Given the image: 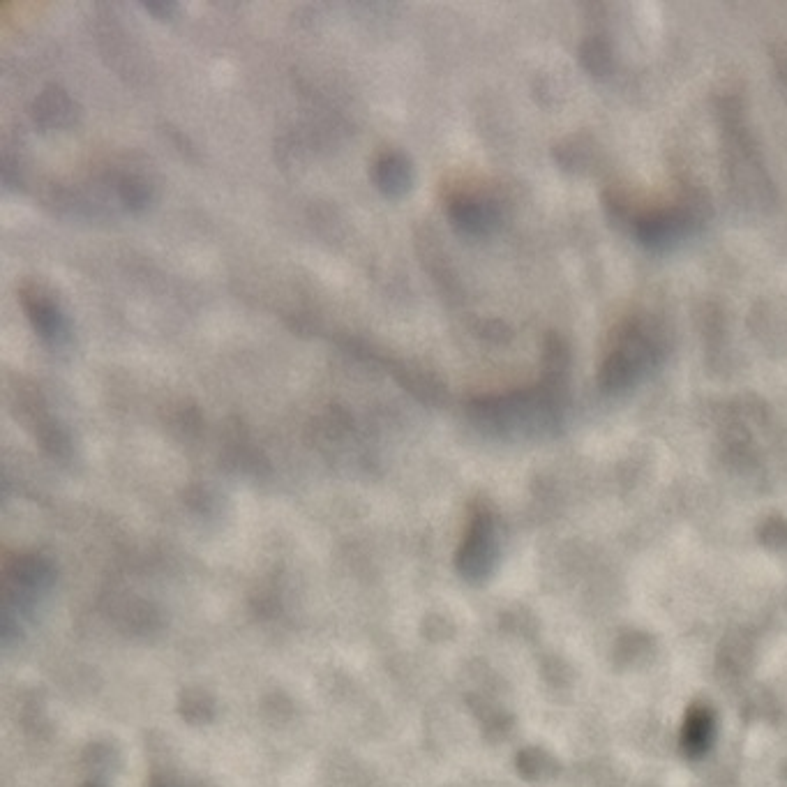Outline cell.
Segmentation results:
<instances>
[{
  "label": "cell",
  "mask_w": 787,
  "mask_h": 787,
  "mask_svg": "<svg viewBox=\"0 0 787 787\" xmlns=\"http://www.w3.org/2000/svg\"><path fill=\"white\" fill-rule=\"evenodd\" d=\"M494 559V524L490 515H476L469 534L457 552V568L469 580H481L487 575Z\"/></svg>",
  "instance_id": "cell-1"
},
{
  "label": "cell",
  "mask_w": 787,
  "mask_h": 787,
  "mask_svg": "<svg viewBox=\"0 0 787 787\" xmlns=\"http://www.w3.org/2000/svg\"><path fill=\"white\" fill-rule=\"evenodd\" d=\"M21 303L31 319L35 333L42 337L44 342L51 347H61L70 337V328H67V319L54 301L49 296H44L40 289H24L21 291Z\"/></svg>",
  "instance_id": "cell-2"
},
{
  "label": "cell",
  "mask_w": 787,
  "mask_h": 787,
  "mask_svg": "<svg viewBox=\"0 0 787 787\" xmlns=\"http://www.w3.org/2000/svg\"><path fill=\"white\" fill-rule=\"evenodd\" d=\"M457 231L467 236H485L499 224V211L492 201L478 197H460L448 208Z\"/></svg>",
  "instance_id": "cell-3"
},
{
  "label": "cell",
  "mask_w": 787,
  "mask_h": 787,
  "mask_svg": "<svg viewBox=\"0 0 787 787\" xmlns=\"http://www.w3.org/2000/svg\"><path fill=\"white\" fill-rule=\"evenodd\" d=\"M688 231V224L681 217L679 208L674 211H658L647 213L635 220V236L640 238L642 245L654 247V250H665L670 247L679 236H684Z\"/></svg>",
  "instance_id": "cell-4"
},
{
  "label": "cell",
  "mask_w": 787,
  "mask_h": 787,
  "mask_svg": "<svg viewBox=\"0 0 787 787\" xmlns=\"http://www.w3.org/2000/svg\"><path fill=\"white\" fill-rule=\"evenodd\" d=\"M372 178L374 185H377L386 197L400 199L411 190V185H414V167H411V160L407 155L386 153L374 162Z\"/></svg>",
  "instance_id": "cell-5"
},
{
  "label": "cell",
  "mask_w": 787,
  "mask_h": 787,
  "mask_svg": "<svg viewBox=\"0 0 787 787\" xmlns=\"http://www.w3.org/2000/svg\"><path fill=\"white\" fill-rule=\"evenodd\" d=\"M74 116H77V107H74L72 97L58 86L44 88L33 104L35 123L47 127V130H54V127H67L74 121Z\"/></svg>",
  "instance_id": "cell-6"
},
{
  "label": "cell",
  "mask_w": 787,
  "mask_h": 787,
  "mask_svg": "<svg viewBox=\"0 0 787 787\" xmlns=\"http://www.w3.org/2000/svg\"><path fill=\"white\" fill-rule=\"evenodd\" d=\"M51 577H54V573H51L47 561L37 557L19 559L10 568V584H14L17 591H24V594H37V591L47 589Z\"/></svg>",
  "instance_id": "cell-7"
},
{
  "label": "cell",
  "mask_w": 787,
  "mask_h": 787,
  "mask_svg": "<svg viewBox=\"0 0 787 787\" xmlns=\"http://www.w3.org/2000/svg\"><path fill=\"white\" fill-rule=\"evenodd\" d=\"M580 65L594 77H605L612 70V49L603 37H587L580 44Z\"/></svg>",
  "instance_id": "cell-8"
},
{
  "label": "cell",
  "mask_w": 787,
  "mask_h": 787,
  "mask_svg": "<svg viewBox=\"0 0 787 787\" xmlns=\"http://www.w3.org/2000/svg\"><path fill=\"white\" fill-rule=\"evenodd\" d=\"M118 197H121V201L130 211H144V208L151 204L153 192L144 178L125 176L121 178V183H118Z\"/></svg>",
  "instance_id": "cell-9"
},
{
  "label": "cell",
  "mask_w": 787,
  "mask_h": 787,
  "mask_svg": "<svg viewBox=\"0 0 787 787\" xmlns=\"http://www.w3.org/2000/svg\"><path fill=\"white\" fill-rule=\"evenodd\" d=\"M181 714L190 723L211 721L213 700L204 691H187L181 697Z\"/></svg>",
  "instance_id": "cell-10"
},
{
  "label": "cell",
  "mask_w": 787,
  "mask_h": 787,
  "mask_svg": "<svg viewBox=\"0 0 787 787\" xmlns=\"http://www.w3.org/2000/svg\"><path fill=\"white\" fill-rule=\"evenodd\" d=\"M545 372L547 377L552 381H559L564 377L566 367H568V351H566V344L559 340V337H550L545 344Z\"/></svg>",
  "instance_id": "cell-11"
},
{
  "label": "cell",
  "mask_w": 787,
  "mask_h": 787,
  "mask_svg": "<svg viewBox=\"0 0 787 787\" xmlns=\"http://www.w3.org/2000/svg\"><path fill=\"white\" fill-rule=\"evenodd\" d=\"M557 162L564 169H582V164H587V148H582L580 141H566L557 148Z\"/></svg>",
  "instance_id": "cell-12"
},
{
  "label": "cell",
  "mask_w": 787,
  "mask_h": 787,
  "mask_svg": "<svg viewBox=\"0 0 787 787\" xmlns=\"http://www.w3.org/2000/svg\"><path fill=\"white\" fill-rule=\"evenodd\" d=\"M483 335L492 337V340H508V337H511V331H508L504 324H499V321H490V324H485Z\"/></svg>",
  "instance_id": "cell-13"
},
{
  "label": "cell",
  "mask_w": 787,
  "mask_h": 787,
  "mask_svg": "<svg viewBox=\"0 0 787 787\" xmlns=\"http://www.w3.org/2000/svg\"><path fill=\"white\" fill-rule=\"evenodd\" d=\"M144 10L155 14V17H160V19H169L171 14L176 12V5L174 3H144Z\"/></svg>",
  "instance_id": "cell-14"
},
{
  "label": "cell",
  "mask_w": 787,
  "mask_h": 787,
  "mask_svg": "<svg viewBox=\"0 0 787 787\" xmlns=\"http://www.w3.org/2000/svg\"><path fill=\"white\" fill-rule=\"evenodd\" d=\"M148 787H181L176 781H171L167 776H155Z\"/></svg>",
  "instance_id": "cell-15"
},
{
  "label": "cell",
  "mask_w": 787,
  "mask_h": 787,
  "mask_svg": "<svg viewBox=\"0 0 787 787\" xmlns=\"http://www.w3.org/2000/svg\"><path fill=\"white\" fill-rule=\"evenodd\" d=\"M84 787H104V785H100V783H88V785H84Z\"/></svg>",
  "instance_id": "cell-16"
}]
</instances>
